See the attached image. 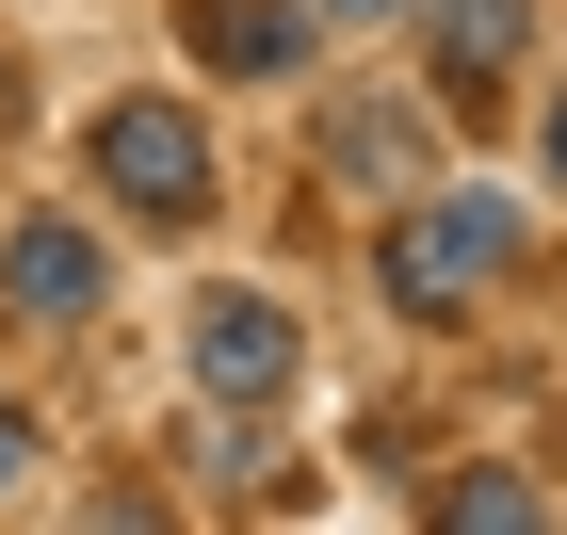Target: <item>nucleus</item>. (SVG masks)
I'll return each mask as SVG.
<instances>
[{"instance_id":"nucleus-3","label":"nucleus","mask_w":567,"mask_h":535,"mask_svg":"<svg viewBox=\"0 0 567 535\" xmlns=\"http://www.w3.org/2000/svg\"><path fill=\"white\" fill-rule=\"evenodd\" d=\"M422 17V82H437V131H503L535 82V17L551 0H405Z\"/></svg>"},{"instance_id":"nucleus-10","label":"nucleus","mask_w":567,"mask_h":535,"mask_svg":"<svg viewBox=\"0 0 567 535\" xmlns=\"http://www.w3.org/2000/svg\"><path fill=\"white\" fill-rule=\"evenodd\" d=\"M535 163H551V195H567V82H551V114H535Z\"/></svg>"},{"instance_id":"nucleus-8","label":"nucleus","mask_w":567,"mask_h":535,"mask_svg":"<svg viewBox=\"0 0 567 535\" xmlns=\"http://www.w3.org/2000/svg\"><path fill=\"white\" fill-rule=\"evenodd\" d=\"M324 163H341V178L422 163V82H405V114H390V97H341V114H324Z\"/></svg>"},{"instance_id":"nucleus-9","label":"nucleus","mask_w":567,"mask_h":535,"mask_svg":"<svg viewBox=\"0 0 567 535\" xmlns=\"http://www.w3.org/2000/svg\"><path fill=\"white\" fill-rule=\"evenodd\" d=\"M33 471H49V422H33V405H17V390H0V503L33 487Z\"/></svg>"},{"instance_id":"nucleus-5","label":"nucleus","mask_w":567,"mask_h":535,"mask_svg":"<svg viewBox=\"0 0 567 535\" xmlns=\"http://www.w3.org/2000/svg\"><path fill=\"white\" fill-rule=\"evenodd\" d=\"M0 309L49 325V341H82V325L114 309V244H97L82 212H17L0 227Z\"/></svg>"},{"instance_id":"nucleus-2","label":"nucleus","mask_w":567,"mask_h":535,"mask_svg":"<svg viewBox=\"0 0 567 535\" xmlns=\"http://www.w3.org/2000/svg\"><path fill=\"white\" fill-rule=\"evenodd\" d=\"M519 195H405L390 212V244H373V292H390L405 325H422V341H454V325L486 309V292H503V276H519Z\"/></svg>"},{"instance_id":"nucleus-1","label":"nucleus","mask_w":567,"mask_h":535,"mask_svg":"<svg viewBox=\"0 0 567 535\" xmlns=\"http://www.w3.org/2000/svg\"><path fill=\"white\" fill-rule=\"evenodd\" d=\"M82 178H97V212L163 227V244H195V227L227 212V146H212V114H195V97H163V82H131V97H97V114H82Z\"/></svg>"},{"instance_id":"nucleus-12","label":"nucleus","mask_w":567,"mask_h":535,"mask_svg":"<svg viewBox=\"0 0 567 535\" xmlns=\"http://www.w3.org/2000/svg\"><path fill=\"white\" fill-rule=\"evenodd\" d=\"M324 17H405V0H324Z\"/></svg>"},{"instance_id":"nucleus-11","label":"nucleus","mask_w":567,"mask_h":535,"mask_svg":"<svg viewBox=\"0 0 567 535\" xmlns=\"http://www.w3.org/2000/svg\"><path fill=\"white\" fill-rule=\"evenodd\" d=\"M17 114H33V82H17V49H0V131H17Z\"/></svg>"},{"instance_id":"nucleus-4","label":"nucleus","mask_w":567,"mask_h":535,"mask_svg":"<svg viewBox=\"0 0 567 535\" xmlns=\"http://www.w3.org/2000/svg\"><path fill=\"white\" fill-rule=\"evenodd\" d=\"M195 390L276 422V405L308 390V325H292V292H195Z\"/></svg>"},{"instance_id":"nucleus-7","label":"nucleus","mask_w":567,"mask_h":535,"mask_svg":"<svg viewBox=\"0 0 567 535\" xmlns=\"http://www.w3.org/2000/svg\"><path fill=\"white\" fill-rule=\"evenodd\" d=\"M422 519H437V535H535L551 487H535L519 454H454V471H422Z\"/></svg>"},{"instance_id":"nucleus-6","label":"nucleus","mask_w":567,"mask_h":535,"mask_svg":"<svg viewBox=\"0 0 567 535\" xmlns=\"http://www.w3.org/2000/svg\"><path fill=\"white\" fill-rule=\"evenodd\" d=\"M163 33H178L195 82H308L324 0H163Z\"/></svg>"}]
</instances>
